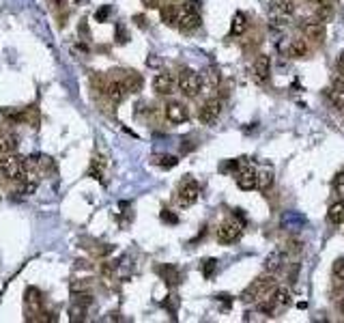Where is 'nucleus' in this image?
Returning a JSON list of instances; mask_svg holds the SVG:
<instances>
[{
    "label": "nucleus",
    "instance_id": "f257e3e1",
    "mask_svg": "<svg viewBox=\"0 0 344 323\" xmlns=\"http://www.w3.org/2000/svg\"><path fill=\"white\" fill-rule=\"evenodd\" d=\"M276 274H269L267 272V276H258L256 280H252L246 289H243V293H241V302L243 304H254V302H258L260 298H265L267 293H271L276 289Z\"/></svg>",
    "mask_w": 344,
    "mask_h": 323
},
{
    "label": "nucleus",
    "instance_id": "f03ea898",
    "mask_svg": "<svg viewBox=\"0 0 344 323\" xmlns=\"http://www.w3.org/2000/svg\"><path fill=\"white\" fill-rule=\"evenodd\" d=\"M26 173V159L22 155H17L15 151L13 153H7L3 159H0V175L9 181H13V179H22Z\"/></svg>",
    "mask_w": 344,
    "mask_h": 323
},
{
    "label": "nucleus",
    "instance_id": "7ed1b4c3",
    "mask_svg": "<svg viewBox=\"0 0 344 323\" xmlns=\"http://www.w3.org/2000/svg\"><path fill=\"white\" fill-rule=\"evenodd\" d=\"M202 24V17L198 15L196 9L189 5V3H183L179 5V17H177V28L181 33H194L200 28Z\"/></svg>",
    "mask_w": 344,
    "mask_h": 323
},
{
    "label": "nucleus",
    "instance_id": "20e7f679",
    "mask_svg": "<svg viewBox=\"0 0 344 323\" xmlns=\"http://www.w3.org/2000/svg\"><path fill=\"white\" fill-rule=\"evenodd\" d=\"M177 86H179V91L183 93L185 97H196V95H200L202 91V82H200V74H196L194 69H183L179 74L177 78Z\"/></svg>",
    "mask_w": 344,
    "mask_h": 323
},
{
    "label": "nucleus",
    "instance_id": "39448f33",
    "mask_svg": "<svg viewBox=\"0 0 344 323\" xmlns=\"http://www.w3.org/2000/svg\"><path fill=\"white\" fill-rule=\"evenodd\" d=\"M243 227H246V220H241V218L222 222L220 227H217V241H220V244H224V246L234 244V241L241 237Z\"/></svg>",
    "mask_w": 344,
    "mask_h": 323
},
{
    "label": "nucleus",
    "instance_id": "423d86ee",
    "mask_svg": "<svg viewBox=\"0 0 344 323\" xmlns=\"http://www.w3.org/2000/svg\"><path fill=\"white\" fill-rule=\"evenodd\" d=\"M234 179H237V185L246 192L256 190L258 187V170L252 166V162L248 157H243V164L237 173H234Z\"/></svg>",
    "mask_w": 344,
    "mask_h": 323
},
{
    "label": "nucleus",
    "instance_id": "0eeeda50",
    "mask_svg": "<svg viewBox=\"0 0 344 323\" xmlns=\"http://www.w3.org/2000/svg\"><path fill=\"white\" fill-rule=\"evenodd\" d=\"M198 196H200V185H198V181H194V179H183V183H181L177 190V203L181 207H192L198 201Z\"/></svg>",
    "mask_w": 344,
    "mask_h": 323
},
{
    "label": "nucleus",
    "instance_id": "6e6552de",
    "mask_svg": "<svg viewBox=\"0 0 344 323\" xmlns=\"http://www.w3.org/2000/svg\"><path fill=\"white\" fill-rule=\"evenodd\" d=\"M301 30H303V35H305V39H310V41H314V43H323L325 41V22H321L319 17H307V20H303V24H301Z\"/></svg>",
    "mask_w": 344,
    "mask_h": 323
},
{
    "label": "nucleus",
    "instance_id": "1a4fd4ad",
    "mask_svg": "<svg viewBox=\"0 0 344 323\" xmlns=\"http://www.w3.org/2000/svg\"><path fill=\"white\" fill-rule=\"evenodd\" d=\"M222 106H224V100H220V97H211V100H207L202 106H200V121L207 123V125H211L215 123L217 119H220V114H222Z\"/></svg>",
    "mask_w": 344,
    "mask_h": 323
},
{
    "label": "nucleus",
    "instance_id": "9d476101",
    "mask_svg": "<svg viewBox=\"0 0 344 323\" xmlns=\"http://www.w3.org/2000/svg\"><path fill=\"white\" fill-rule=\"evenodd\" d=\"M175 86H177V78L172 74H168V71H161V74H157L155 78H153V91H155L157 95L175 93Z\"/></svg>",
    "mask_w": 344,
    "mask_h": 323
},
{
    "label": "nucleus",
    "instance_id": "9b49d317",
    "mask_svg": "<svg viewBox=\"0 0 344 323\" xmlns=\"http://www.w3.org/2000/svg\"><path fill=\"white\" fill-rule=\"evenodd\" d=\"M166 119H168L170 123H175V125L185 123V121L189 119L187 106L181 104V102H170V104L166 106Z\"/></svg>",
    "mask_w": 344,
    "mask_h": 323
},
{
    "label": "nucleus",
    "instance_id": "f8f14e48",
    "mask_svg": "<svg viewBox=\"0 0 344 323\" xmlns=\"http://www.w3.org/2000/svg\"><path fill=\"white\" fill-rule=\"evenodd\" d=\"M200 82H202V91H217L222 84V74L217 67H207L200 74Z\"/></svg>",
    "mask_w": 344,
    "mask_h": 323
},
{
    "label": "nucleus",
    "instance_id": "ddd939ff",
    "mask_svg": "<svg viewBox=\"0 0 344 323\" xmlns=\"http://www.w3.org/2000/svg\"><path fill=\"white\" fill-rule=\"evenodd\" d=\"M127 93H129V88L125 84V80H112V82H108V86H106L108 100L114 104H121L125 97H127Z\"/></svg>",
    "mask_w": 344,
    "mask_h": 323
},
{
    "label": "nucleus",
    "instance_id": "4468645a",
    "mask_svg": "<svg viewBox=\"0 0 344 323\" xmlns=\"http://www.w3.org/2000/svg\"><path fill=\"white\" fill-rule=\"evenodd\" d=\"M24 304H26V310L39 315L41 308H43V298H41V291L35 289V286H28L24 293Z\"/></svg>",
    "mask_w": 344,
    "mask_h": 323
},
{
    "label": "nucleus",
    "instance_id": "2eb2a0df",
    "mask_svg": "<svg viewBox=\"0 0 344 323\" xmlns=\"http://www.w3.org/2000/svg\"><path fill=\"white\" fill-rule=\"evenodd\" d=\"M254 76L258 82H267L271 76V58L267 54H260V56L254 60Z\"/></svg>",
    "mask_w": 344,
    "mask_h": 323
},
{
    "label": "nucleus",
    "instance_id": "dca6fc26",
    "mask_svg": "<svg viewBox=\"0 0 344 323\" xmlns=\"http://www.w3.org/2000/svg\"><path fill=\"white\" fill-rule=\"evenodd\" d=\"M271 300H273L276 306L282 310V308H288L293 304V293L288 286H276V289L271 291Z\"/></svg>",
    "mask_w": 344,
    "mask_h": 323
},
{
    "label": "nucleus",
    "instance_id": "f3484780",
    "mask_svg": "<svg viewBox=\"0 0 344 323\" xmlns=\"http://www.w3.org/2000/svg\"><path fill=\"white\" fill-rule=\"evenodd\" d=\"M284 263H286V254L280 252V250H273V252H269L265 259V269L269 274H278L280 269L284 267Z\"/></svg>",
    "mask_w": 344,
    "mask_h": 323
},
{
    "label": "nucleus",
    "instance_id": "a211bd4d",
    "mask_svg": "<svg viewBox=\"0 0 344 323\" xmlns=\"http://www.w3.org/2000/svg\"><path fill=\"white\" fill-rule=\"evenodd\" d=\"M329 100H331L333 108H338V110H342V108H344V80H342V78H338L336 82L331 84V88H329Z\"/></svg>",
    "mask_w": 344,
    "mask_h": 323
},
{
    "label": "nucleus",
    "instance_id": "6ab92c4d",
    "mask_svg": "<svg viewBox=\"0 0 344 323\" xmlns=\"http://www.w3.org/2000/svg\"><path fill=\"white\" fill-rule=\"evenodd\" d=\"M310 54V46H307L305 39H293L291 46H288V56L291 58H307Z\"/></svg>",
    "mask_w": 344,
    "mask_h": 323
},
{
    "label": "nucleus",
    "instance_id": "aec40b11",
    "mask_svg": "<svg viewBox=\"0 0 344 323\" xmlns=\"http://www.w3.org/2000/svg\"><path fill=\"white\" fill-rule=\"evenodd\" d=\"M327 220L333 224V227H340V224L344 222V201H336V203L329 205Z\"/></svg>",
    "mask_w": 344,
    "mask_h": 323
},
{
    "label": "nucleus",
    "instance_id": "412c9836",
    "mask_svg": "<svg viewBox=\"0 0 344 323\" xmlns=\"http://www.w3.org/2000/svg\"><path fill=\"white\" fill-rule=\"evenodd\" d=\"M276 181V175H273V168L271 166H265L258 170V190L260 192H267L271 185Z\"/></svg>",
    "mask_w": 344,
    "mask_h": 323
},
{
    "label": "nucleus",
    "instance_id": "4be33fe9",
    "mask_svg": "<svg viewBox=\"0 0 344 323\" xmlns=\"http://www.w3.org/2000/svg\"><path fill=\"white\" fill-rule=\"evenodd\" d=\"M155 272L164 278V280L168 282V284H179V278H181V274H179V269L177 267H172V265H157L155 267Z\"/></svg>",
    "mask_w": 344,
    "mask_h": 323
},
{
    "label": "nucleus",
    "instance_id": "5701e85b",
    "mask_svg": "<svg viewBox=\"0 0 344 323\" xmlns=\"http://www.w3.org/2000/svg\"><path fill=\"white\" fill-rule=\"evenodd\" d=\"M246 30H248V17L243 13H234L230 22V35L232 37H241V35H246Z\"/></svg>",
    "mask_w": 344,
    "mask_h": 323
},
{
    "label": "nucleus",
    "instance_id": "b1692460",
    "mask_svg": "<svg viewBox=\"0 0 344 323\" xmlns=\"http://www.w3.org/2000/svg\"><path fill=\"white\" fill-rule=\"evenodd\" d=\"M271 11L282 13V15H293L295 13V3L293 0H271Z\"/></svg>",
    "mask_w": 344,
    "mask_h": 323
},
{
    "label": "nucleus",
    "instance_id": "393cba45",
    "mask_svg": "<svg viewBox=\"0 0 344 323\" xmlns=\"http://www.w3.org/2000/svg\"><path fill=\"white\" fill-rule=\"evenodd\" d=\"M17 149V136L15 134H3L0 136V153L7 155V153H13Z\"/></svg>",
    "mask_w": 344,
    "mask_h": 323
},
{
    "label": "nucleus",
    "instance_id": "a878e982",
    "mask_svg": "<svg viewBox=\"0 0 344 323\" xmlns=\"http://www.w3.org/2000/svg\"><path fill=\"white\" fill-rule=\"evenodd\" d=\"M177 17H179V7L177 5L161 7V20H164L168 26H177Z\"/></svg>",
    "mask_w": 344,
    "mask_h": 323
},
{
    "label": "nucleus",
    "instance_id": "bb28decb",
    "mask_svg": "<svg viewBox=\"0 0 344 323\" xmlns=\"http://www.w3.org/2000/svg\"><path fill=\"white\" fill-rule=\"evenodd\" d=\"M125 84H127L129 93H138L140 88H142V76H138V74H133V71H129V74L125 76Z\"/></svg>",
    "mask_w": 344,
    "mask_h": 323
},
{
    "label": "nucleus",
    "instance_id": "cd10ccee",
    "mask_svg": "<svg viewBox=\"0 0 344 323\" xmlns=\"http://www.w3.org/2000/svg\"><path fill=\"white\" fill-rule=\"evenodd\" d=\"M153 164L161 168H172L179 164V157L177 155H153Z\"/></svg>",
    "mask_w": 344,
    "mask_h": 323
},
{
    "label": "nucleus",
    "instance_id": "c85d7f7f",
    "mask_svg": "<svg viewBox=\"0 0 344 323\" xmlns=\"http://www.w3.org/2000/svg\"><path fill=\"white\" fill-rule=\"evenodd\" d=\"M288 22H291V15H282V13H273V11L269 15L271 28H284V26H288Z\"/></svg>",
    "mask_w": 344,
    "mask_h": 323
},
{
    "label": "nucleus",
    "instance_id": "c756f323",
    "mask_svg": "<svg viewBox=\"0 0 344 323\" xmlns=\"http://www.w3.org/2000/svg\"><path fill=\"white\" fill-rule=\"evenodd\" d=\"M278 306H276V302L273 300H265V302H260L258 304V312H260V315H267V317H276L278 315Z\"/></svg>",
    "mask_w": 344,
    "mask_h": 323
},
{
    "label": "nucleus",
    "instance_id": "7c9ffc66",
    "mask_svg": "<svg viewBox=\"0 0 344 323\" xmlns=\"http://www.w3.org/2000/svg\"><path fill=\"white\" fill-rule=\"evenodd\" d=\"M314 15L319 17L321 22H331V17H333V9H331V5H327V3H323V5H319L316 7V11H314Z\"/></svg>",
    "mask_w": 344,
    "mask_h": 323
},
{
    "label": "nucleus",
    "instance_id": "2f4dec72",
    "mask_svg": "<svg viewBox=\"0 0 344 323\" xmlns=\"http://www.w3.org/2000/svg\"><path fill=\"white\" fill-rule=\"evenodd\" d=\"M331 274H333V278H336V280H344V256H340V259H336V261H333Z\"/></svg>",
    "mask_w": 344,
    "mask_h": 323
},
{
    "label": "nucleus",
    "instance_id": "473e14b6",
    "mask_svg": "<svg viewBox=\"0 0 344 323\" xmlns=\"http://www.w3.org/2000/svg\"><path fill=\"white\" fill-rule=\"evenodd\" d=\"M215 267H217L215 259H207V261L202 263V276H204V278H211V276L215 274Z\"/></svg>",
    "mask_w": 344,
    "mask_h": 323
},
{
    "label": "nucleus",
    "instance_id": "72a5a7b5",
    "mask_svg": "<svg viewBox=\"0 0 344 323\" xmlns=\"http://www.w3.org/2000/svg\"><path fill=\"white\" fill-rule=\"evenodd\" d=\"M333 190H336L340 196H344V170L333 177Z\"/></svg>",
    "mask_w": 344,
    "mask_h": 323
},
{
    "label": "nucleus",
    "instance_id": "f704fd0d",
    "mask_svg": "<svg viewBox=\"0 0 344 323\" xmlns=\"http://www.w3.org/2000/svg\"><path fill=\"white\" fill-rule=\"evenodd\" d=\"M116 41H119V43H127V41H129V35H127V30H125L121 24L116 26Z\"/></svg>",
    "mask_w": 344,
    "mask_h": 323
},
{
    "label": "nucleus",
    "instance_id": "c9c22d12",
    "mask_svg": "<svg viewBox=\"0 0 344 323\" xmlns=\"http://www.w3.org/2000/svg\"><path fill=\"white\" fill-rule=\"evenodd\" d=\"M161 220L168 222V224H177V222H179V215L172 213V211H168V209H164V211H161Z\"/></svg>",
    "mask_w": 344,
    "mask_h": 323
},
{
    "label": "nucleus",
    "instance_id": "e433bc0d",
    "mask_svg": "<svg viewBox=\"0 0 344 323\" xmlns=\"http://www.w3.org/2000/svg\"><path fill=\"white\" fill-rule=\"evenodd\" d=\"M108 15H110V7H101V9H99V11L95 13V17H97V22H104L106 20V17Z\"/></svg>",
    "mask_w": 344,
    "mask_h": 323
},
{
    "label": "nucleus",
    "instance_id": "4c0bfd02",
    "mask_svg": "<svg viewBox=\"0 0 344 323\" xmlns=\"http://www.w3.org/2000/svg\"><path fill=\"white\" fill-rule=\"evenodd\" d=\"M133 20H135V24H138L140 28H147V26H149V24H147V17H142V15H135Z\"/></svg>",
    "mask_w": 344,
    "mask_h": 323
},
{
    "label": "nucleus",
    "instance_id": "58836bf2",
    "mask_svg": "<svg viewBox=\"0 0 344 323\" xmlns=\"http://www.w3.org/2000/svg\"><path fill=\"white\" fill-rule=\"evenodd\" d=\"M338 71L344 76V50L340 52V56H338Z\"/></svg>",
    "mask_w": 344,
    "mask_h": 323
},
{
    "label": "nucleus",
    "instance_id": "ea45409f",
    "mask_svg": "<svg viewBox=\"0 0 344 323\" xmlns=\"http://www.w3.org/2000/svg\"><path fill=\"white\" fill-rule=\"evenodd\" d=\"M142 3L147 5V7H151V9H153V7H159V5H157V0H142Z\"/></svg>",
    "mask_w": 344,
    "mask_h": 323
},
{
    "label": "nucleus",
    "instance_id": "a19ab883",
    "mask_svg": "<svg viewBox=\"0 0 344 323\" xmlns=\"http://www.w3.org/2000/svg\"><path fill=\"white\" fill-rule=\"evenodd\" d=\"M52 3H54V5H56V7H65V5L69 3V0H52Z\"/></svg>",
    "mask_w": 344,
    "mask_h": 323
},
{
    "label": "nucleus",
    "instance_id": "79ce46f5",
    "mask_svg": "<svg viewBox=\"0 0 344 323\" xmlns=\"http://www.w3.org/2000/svg\"><path fill=\"white\" fill-rule=\"evenodd\" d=\"M338 310H340L342 315H344V295H342V298H340V302H338Z\"/></svg>",
    "mask_w": 344,
    "mask_h": 323
},
{
    "label": "nucleus",
    "instance_id": "37998d69",
    "mask_svg": "<svg viewBox=\"0 0 344 323\" xmlns=\"http://www.w3.org/2000/svg\"><path fill=\"white\" fill-rule=\"evenodd\" d=\"M307 3H312V5H323V3H327V0H307Z\"/></svg>",
    "mask_w": 344,
    "mask_h": 323
}]
</instances>
